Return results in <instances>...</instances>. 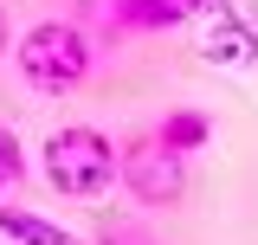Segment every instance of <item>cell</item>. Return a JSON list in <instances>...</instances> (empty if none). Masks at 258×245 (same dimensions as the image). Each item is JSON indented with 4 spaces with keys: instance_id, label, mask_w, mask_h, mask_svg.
I'll return each instance as SVG.
<instances>
[{
    "instance_id": "1",
    "label": "cell",
    "mask_w": 258,
    "mask_h": 245,
    "mask_svg": "<svg viewBox=\"0 0 258 245\" xmlns=\"http://www.w3.org/2000/svg\"><path fill=\"white\" fill-rule=\"evenodd\" d=\"M116 161L123 149L91 129V122H64L45 136V149H39V174L52 181V194H71V200H97V194H110L116 181Z\"/></svg>"
},
{
    "instance_id": "2",
    "label": "cell",
    "mask_w": 258,
    "mask_h": 245,
    "mask_svg": "<svg viewBox=\"0 0 258 245\" xmlns=\"http://www.w3.org/2000/svg\"><path fill=\"white\" fill-rule=\"evenodd\" d=\"M13 65H20V78H26L39 97H64L78 91L84 78H91V39H84V26H71V20H39V26H26L20 39H13Z\"/></svg>"
},
{
    "instance_id": "3",
    "label": "cell",
    "mask_w": 258,
    "mask_h": 245,
    "mask_svg": "<svg viewBox=\"0 0 258 245\" xmlns=\"http://www.w3.org/2000/svg\"><path fill=\"white\" fill-rule=\"evenodd\" d=\"M116 181H123L142 207H181V200H187V155L168 149L161 136H142V142L123 149Z\"/></svg>"
},
{
    "instance_id": "4",
    "label": "cell",
    "mask_w": 258,
    "mask_h": 245,
    "mask_svg": "<svg viewBox=\"0 0 258 245\" xmlns=\"http://www.w3.org/2000/svg\"><path fill=\"white\" fill-rule=\"evenodd\" d=\"M200 58L220 65V71H245V65H258V7H226V13H213V26H207V39H200Z\"/></svg>"
},
{
    "instance_id": "5",
    "label": "cell",
    "mask_w": 258,
    "mask_h": 245,
    "mask_svg": "<svg viewBox=\"0 0 258 245\" xmlns=\"http://www.w3.org/2000/svg\"><path fill=\"white\" fill-rule=\"evenodd\" d=\"M0 239H13V245H84L78 232H64L58 219L26 213V207H0Z\"/></svg>"
},
{
    "instance_id": "6",
    "label": "cell",
    "mask_w": 258,
    "mask_h": 245,
    "mask_svg": "<svg viewBox=\"0 0 258 245\" xmlns=\"http://www.w3.org/2000/svg\"><path fill=\"white\" fill-rule=\"evenodd\" d=\"M168 149H181V155H194V149H207L213 142V116H200V110H168L161 116V129H155Z\"/></svg>"
},
{
    "instance_id": "7",
    "label": "cell",
    "mask_w": 258,
    "mask_h": 245,
    "mask_svg": "<svg viewBox=\"0 0 258 245\" xmlns=\"http://www.w3.org/2000/svg\"><path fill=\"white\" fill-rule=\"evenodd\" d=\"M110 26L116 32H168L161 0H110Z\"/></svg>"
},
{
    "instance_id": "8",
    "label": "cell",
    "mask_w": 258,
    "mask_h": 245,
    "mask_svg": "<svg viewBox=\"0 0 258 245\" xmlns=\"http://www.w3.org/2000/svg\"><path fill=\"white\" fill-rule=\"evenodd\" d=\"M232 0H161V13H168V26H187V20H213L226 13Z\"/></svg>"
},
{
    "instance_id": "9",
    "label": "cell",
    "mask_w": 258,
    "mask_h": 245,
    "mask_svg": "<svg viewBox=\"0 0 258 245\" xmlns=\"http://www.w3.org/2000/svg\"><path fill=\"white\" fill-rule=\"evenodd\" d=\"M97 245H155V232H149V226H136V219H116V226H103V232H97Z\"/></svg>"
},
{
    "instance_id": "10",
    "label": "cell",
    "mask_w": 258,
    "mask_h": 245,
    "mask_svg": "<svg viewBox=\"0 0 258 245\" xmlns=\"http://www.w3.org/2000/svg\"><path fill=\"white\" fill-rule=\"evenodd\" d=\"M26 174V155H20V142H13V129H0V187H13Z\"/></svg>"
},
{
    "instance_id": "11",
    "label": "cell",
    "mask_w": 258,
    "mask_h": 245,
    "mask_svg": "<svg viewBox=\"0 0 258 245\" xmlns=\"http://www.w3.org/2000/svg\"><path fill=\"white\" fill-rule=\"evenodd\" d=\"M13 45V20H7V7H0V52Z\"/></svg>"
}]
</instances>
